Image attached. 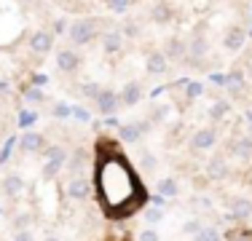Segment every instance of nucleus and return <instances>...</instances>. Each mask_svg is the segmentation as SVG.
I'll return each instance as SVG.
<instances>
[{"label":"nucleus","instance_id":"1","mask_svg":"<svg viewBox=\"0 0 252 241\" xmlns=\"http://www.w3.org/2000/svg\"><path fill=\"white\" fill-rule=\"evenodd\" d=\"M113 140H99L97 148V196L102 204V212L107 217H129L148 201V193L140 185V177L129 161L110 145Z\"/></svg>","mask_w":252,"mask_h":241},{"label":"nucleus","instance_id":"2","mask_svg":"<svg viewBox=\"0 0 252 241\" xmlns=\"http://www.w3.org/2000/svg\"><path fill=\"white\" fill-rule=\"evenodd\" d=\"M70 38L73 43H89L94 38V22L92 19H78L73 27H70Z\"/></svg>","mask_w":252,"mask_h":241},{"label":"nucleus","instance_id":"3","mask_svg":"<svg viewBox=\"0 0 252 241\" xmlns=\"http://www.w3.org/2000/svg\"><path fill=\"white\" fill-rule=\"evenodd\" d=\"M46 158H49V164H46V169H43V177H54V174L62 169V164H64L62 148H49L46 150Z\"/></svg>","mask_w":252,"mask_h":241},{"label":"nucleus","instance_id":"4","mask_svg":"<svg viewBox=\"0 0 252 241\" xmlns=\"http://www.w3.org/2000/svg\"><path fill=\"white\" fill-rule=\"evenodd\" d=\"M97 107H99V113H105V116H113L116 107H118V96L113 91H99L97 94Z\"/></svg>","mask_w":252,"mask_h":241},{"label":"nucleus","instance_id":"5","mask_svg":"<svg viewBox=\"0 0 252 241\" xmlns=\"http://www.w3.org/2000/svg\"><path fill=\"white\" fill-rule=\"evenodd\" d=\"M252 214V201L250 198H233L231 201V217L233 220H247Z\"/></svg>","mask_w":252,"mask_h":241},{"label":"nucleus","instance_id":"6","mask_svg":"<svg viewBox=\"0 0 252 241\" xmlns=\"http://www.w3.org/2000/svg\"><path fill=\"white\" fill-rule=\"evenodd\" d=\"M190 145H193L196 150H207L215 145V131L212 129H199L193 137H190Z\"/></svg>","mask_w":252,"mask_h":241},{"label":"nucleus","instance_id":"7","mask_svg":"<svg viewBox=\"0 0 252 241\" xmlns=\"http://www.w3.org/2000/svg\"><path fill=\"white\" fill-rule=\"evenodd\" d=\"M140 99H142V86H140V83H137V81L126 83L124 91H121V102H124V105H137Z\"/></svg>","mask_w":252,"mask_h":241},{"label":"nucleus","instance_id":"8","mask_svg":"<svg viewBox=\"0 0 252 241\" xmlns=\"http://www.w3.org/2000/svg\"><path fill=\"white\" fill-rule=\"evenodd\" d=\"M30 46H32V51L46 54V51L54 46V35H51V32H35L32 40H30Z\"/></svg>","mask_w":252,"mask_h":241},{"label":"nucleus","instance_id":"9","mask_svg":"<svg viewBox=\"0 0 252 241\" xmlns=\"http://www.w3.org/2000/svg\"><path fill=\"white\" fill-rule=\"evenodd\" d=\"M67 196L75 198V201H83V198L89 196V182H86V180H81V177H75L73 182L67 185Z\"/></svg>","mask_w":252,"mask_h":241},{"label":"nucleus","instance_id":"10","mask_svg":"<svg viewBox=\"0 0 252 241\" xmlns=\"http://www.w3.org/2000/svg\"><path fill=\"white\" fill-rule=\"evenodd\" d=\"M142 131H145V123H126V126H121V140L124 142H137L142 137Z\"/></svg>","mask_w":252,"mask_h":241},{"label":"nucleus","instance_id":"11","mask_svg":"<svg viewBox=\"0 0 252 241\" xmlns=\"http://www.w3.org/2000/svg\"><path fill=\"white\" fill-rule=\"evenodd\" d=\"M78 62H81V59H78L73 51H59V57H57L59 70H64V72H73L78 67Z\"/></svg>","mask_w":252,"mask_h":241},{"label":"nucleus","instance_id":"12","mask_svg":"<svg viewBox=\"0 0 252 241\" xmlns=\"http://www.w3.org/2000/svg\"><path fill=\"white\" fill-rule=\"evenodd\" d=\"M19 145H22V150H30V153H35V150L43 148V137H40V134H32V131H30V134L22 137Z\"/></svg>","mask_w":252,"mask_h":241},{"label":"nucleus","instance_id":"13","mask_svg":"<svg viewBox=\"0 0 252 241\" xmlns=\"http://www.w3.org/2000/svg\"><path fill=\"white\" fill-rule=\"evenodd\" d=\"M207 174H209V177H215V180L225 177V174H228L225 161L223 158H212V161H209V166H207Z\"/></svg>","mask_w":252,"mask_h":241},{"label":"nucleus","instance_id":"14","mask_svg":"<svg viewBox=\"0 0 252 241\" xmlns=\"http://www.w3.org/2000/svg\"><path fill=\"white\" fill-rule=\"evenodd\" d=\"M148 70L156 72V75L164 72L166 70V57H164V54H151V57H148Z\"/></svg>","mask_w":252,"mask_h":241},{"label":"nucleus","instance_id":"15","mask_svg":"<svg viewBox=\"0 0 252 241\" xmlns=\"http://www.w3.org/2000/svg\"><path fill=\"white\" fill-rule=\"evenodd\" d=\"M228 150H231L233 155H250L252 153V142L250 140H236L228 145Z\"/></svg>","mask_w":252,"mask_h":241},{"label":"nucleus","instance_id":"16","mask_svg":"<svg viewBox=\"0 0 252 241\" xmlns=\"http://www.w3.org/2000/svg\"><path fill=\"white\" fill-rule=\"evenodd\" d=\"M102 46H105V51H118L121 48V32H107L102 38Z\"/></svg>","mask_w":252,"mask_h":241},{"label":"nucleus","instance_id":"17","mask_svg":"<svg viewBox=\"0 0 252 241\" xmlns=\"http://www.w3.org/2000/svg\"><path fill=\"white\" fill-rule=\"evenodd\" d=\"M3 185H5V193H8V196H16V193L22 190V177L19 174H8Z\"/></svg>","mask_w":252,"mask_h":241},{"label":"nucleus","instance_id":"18","mask_svg":"<svg viewBox=\"0 0 252 241\" xmlns=\"http://www.w3.org/2000/svg\"><path fill=\"white\" fill-rule=\"evenodd\" d=\"M177 182H175V180H161V182H158V193H161V196H177Z\"/></svg>","mask_w":252,"mask_h":241},{"label":"nucleus","instance_id":"19","mask_svg":"<svg viewBox=\"0 0 252 241\" xmlns=\"http://www.w3.org/2000/svg\"><path fill=\"white\" fill-rule=\"evenodd\" d=\"M242 43H244V32H242V30H231L228 38H225V46L228 48H239Z\"/></svg>","mask_w":252,"mask_h":241},{"label":"nucleus","instance_id":"20","mask_svg":"<svg viewBox=\"0 0 252 241\" xmlns=\"http://www.w3.org/2000/svg\"><path fill=\"white\" fill-rule=\"evenodd\" d=\"M196 241H220L218 228H201V231L196 233Z\"/></svg>","mask_w":252,"mask_h":241},{"label":"nucleus","instance_id":"21","mask_svg":"<svg viewBox=\"0 0 252 241\" xmlns=\"http://www.w3.org/2000/svg\"><path fill=\"white\" fill-rule=\"evenodd\" d=\"M164 220V212H161V207H151L145 212V222L148 225H158V222Z\"/></svg>","mask_w":252,"mask_h":241},{"label":"nucleus","instance_id":"22","mask_svg":"<svg viewBox=\"0 0 252 241\" xmlns=\"http://www.w3.org/2000/svg\"><path fill=\"white\" fill-rule=\"evenodd\" d=\"M228 110H231V105H228V102H218V105H212L209 116H212V120H220V118H223Z\"/></svg>","mask_w":252,"mask_h":241},{"label":"nucleus","instance_id":"23","mask_svg":"<svg viewBox=\"0 0 252 241\" xmlns=\"http://www.w3.org/2000/svg\"><path fill=\"white\" fill-rule=\"evenodd\" d=\"M169 16H172V11L166 8L164 3L156 5V8H153V22H169Z\"/></svg>","mask_w":252,"mask_h":241},{"label":"nucleus","instance_id":"24","mask_svg":"<svg viewBox=\"0 0 252 241\" xmlns=\"http://www.w3.org/2000/svg\"><path fill=\"white\" fill-rule=\"evenodd\" d=\"M180 54H183V43H180V40H169V43H166V57L177 59Z\"/></svg>","mask_w":252,"mask_h":241},{"label":"nucleus","instance_id":"25","mask_svg":"<svg viewBox=\"0 0 252 241\" xmlns=\"http://www.w3.org/2000/svg\"><path fill=\"white\" fill-rule=\"evenodd\" d=\"M142 166H145L148 169V172H153V169H156V155L153 153H142Z\"/></svg>","mask_w":252,"mask_h":241},{"label":"nucleus","instance_id":"26","mask_svg":"<svg viewBox=\"0 0 252 241\" xmlns=\"http://www.w3.org/2000/svg\"><path fill=\"white\" fill-rule=\"evenodd\" d=\"M81 166H83V150L78 148V150H75V155H73V164H70V169H73V172H78Z\"/></svg>","mask_w":252,"mask_h":241},{"label":"nucleus","instance_id":"27","mask_svg":"<svg viewBox=\"0 0 252 241\" xmlns=\"http://www.w3.org/2000/svg\"><path fill=\"white\" fill-rule=\"evenodd\" d=\"M140 241H158V233H156L153 228H145V231L140 233Z\"/></svg>","mask_w":252,"mask_h":241},{"label":"nucleus","instance_id":"28","mask_svg":"<svg viewBox=\"0 0 252 241\" xmlns=\"http://www.w3.org/2000/svg\"><path fill=\"white\" fill-rule=\"evenodd\" d=\"M107 5H110L113 11H126V5H129V0H107Z\"/></svg>","mask_w":252,"mask_h":241},{"label":"nucleus","instance_id":"29","mask_svg":"<svg viewBox=\"0 0 252 241\" xmlns=\"http://www.w3.org/2000/svg\"><path fill=\"white\" fill-rule=\"evenodd\" d=\"M19 123H22V126H32V123H35V113H22V116H19Z\"/></svg>","mask_w":252,"mask_h":241},{"label":"nucleus","instance_id":"30","mask_svg":"<svg viewBox=\"0 0 252 241\" xmlns=\"http://www.w3.org/2000/svg\"><path fill=\"white\" fill-rule=\"evenodd\" d=\"M70 113H73V110H70L67 105H57V107H54V116H57V118H64V116H70Z\"/></svg>","mask_w":252,"mask_h":241},{"label":"nucleus","instance_id":"31","mask_svg":"<svg viewBox=\"0 0 252 241\" xmlns=\"http://www.w3.org/2000/svg\"><path fill=\"white\" fill-rule=\"evenodd\" d=\"M14 241H35V236H32V233H30V231H16Z\"/></svg>","mask_w":252,"mask_h":241},{"label":"nucleus","instance_id":"32","mask_svg":"<svg viewBox=\"0 0 252 241\" xmlns=\"http://www.w3.org/2000/svg\"><path fill=\"white\" fill-rule=\"evenodd\" d=\"M73 116H75L78 120H92V116H89V110H83V107H75V110H73Z\"/></svg>","mask_w":252,"mask_h":241},{"label":"nucleus","instance_id":"33","mask_svg":"<svg viewBox=\"0 0 252 241\" xmlns=\"http://www.w3.org/2000/svg\"><path fill=\"white\" fill-rule=\"evenodd\" d=\"M83 94H86V96H97L99 86H97V83H89V86H83Z\"/></svg>","mask_w":252,"mask_h":241},{"label":"nucleus","instance_id":"34","mask_svg":"<svg viewBox=\"0 0 252 241\" xmlns=\"http://www.w3.org/2000/svg\"><path fill=\"white\" fill-rule=\"evenodd\" d=\"M27 99H30V102H40V99H43V91H38V89H30V91H27Z\"/></svg>","mask_w":252,"mask_h":241},{"label":"nucleus","instance_id":"35","mask_svg":"<svg viewBox=\"0 0 252 241\" xmlns=\"http://www.w3.org/2000/svg\"><path fill=\"white\" fill-rule=\"evenodd\" d=\"M201 94V83H190L188 86V96H199Z\"/></svg>","mask_w":252,"mask_h":241},{"label":"nucleus","instance_id":"36","mask_svg":"<svg viewBox=\"0 0 252 241\" xmlns=\"http://www.w3.org/2000/svg\"><path fill=\"white\" fill-rule=\"evenodd\" d=\"M27 222H30V217L27 214H22V217H16V228H19V231H27Z\"/></svg>","mask_w":252,"mask_h":241},{"label":"nucleus","instance_id":"37","mask_svg":"<svg viewBox=\"0 0 252 241\" xmlns=\"http://www.w3.org/2000/svg\"><path fill=\"white\" fill-rule=\"evenodd\" d=\"M124 30H126V35H137V24H134V22H129Z\"/></svg>","mask_w":252,"mask_h":241},{"label":"nucleus","instance_id":"38","mask_svg":"<svg viewBox=\"0 0 252 241\" xmlns=\"http://www.w3.org/2000/svg\"><path fill=\"white\" fill-rule=\"evenodd\" d=\"M46 81H49V78H46V75H35V86H43Z\"/></svg>","mask_w":252,"mask_h":241},{"label":"nucleus","instance_id":"39","mask_svg":"<svg viewBox=\"0 0 252 241\" xmlns=\"http://www.w3.org/2000/svg\"><path fill=\"white\" fill-rule=\"evenodd\" d=\"M54 30H57V32H62V30H64V22H62V19L54 22Z\"/></svg>","mask_w":252,"mask_h":241},{"label":"nucleus","instance_id":"40","mask_svg":"<svg viewBox=\"0 0 252 241\" xmlns=\"http://www.w3.org/2000/svg\"><path fill=\"white\" fill-rule=\"evenodd\" d=\"M43 241H59L57 236H49V239H43Z\"/></svg>","mask_w":252,"mask_h":241},{"label":"nucleus","instance_id":"41","mask_svg":"<svg viewBox=\"0 0 252 241\" xmlns=\"http://www.w3.org/2000/svg\"><path fill=\"white\" fill-rule=\"evenodd\" d=\"M0 214H3V204H0Z\"/></svg>","mask_w":252,"mask_h":241}]
</instances>
